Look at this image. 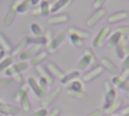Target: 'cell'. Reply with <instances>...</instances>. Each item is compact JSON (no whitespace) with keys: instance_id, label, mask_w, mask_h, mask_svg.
<instances>
[{"instance_id":"obj_20","label":"cell","mask_w":129,"mask_h":116,"mask_svg":"<svg viewBox=\"0 0 129 116\" xmlns=\"http://www.w3.org/2000/svg\"><path fill=\"white\" fill-rule=\"evenodd\" d=\"M114 88H118L122 91H127L129 90V83L127 81H125L119 75H114L110 81Z\"/></svg>"},{"instance_id":"obj_34","label":"cell","mask_w":129,"mask_h":116,"mask_svg":"<svg viewBox=\"0 0 129 116\" xmlns=\"http://www.w3.org/2000/svg\"><path fill=\"white\" fill-rule=\"evenodd\" d=\"M14 60L12 57L8 56L6 57H3V59L0 61V72L7 69L13 64Z\"/></svg>"},{"instance_id":"obj_48","label":"cell","mask_w":129,"mask_h":116,"mask_svg":"<svg viewBox=\"0 0 129 116\" xmlns=\"http://www.w3.org/2000/svg\"><path fill=\"white\" fill-rule=\"evenodd\" d=\"M42 1V0H31V2H32V4H33V6H36L39 4H40Z\"/></svg>"},{"instance_id":"obj_57","label":"cell","mask_w":129,"mask_h":116,"mask_svg":"<svg viewBox=\"0 0 129 116\" xmlns=\"http://www.w3.org/2000/svg\"><path fill=\"white\" fill-rule=\"evenodd\" d=\"M5 116H13V115H5Z\"/></svg>"},{"instance_id":"obj_47","label":"cell","mask_w":129,"mask_h":116,"mask_svg":"<svg viewBox=\"0 0 129 116\" xmlns=\"http://www.w3.org/2000/svg\"><path fill=\"white\" fill-rule=\"evenodd\" d=\"M102 114V111L99 109H94V111L89 112L88 114L85 115V116H101Z\"/></svg>"},{"instance_id":"obj_37","label":"cell","mask_w":129,"mask_h":116,"mask_svg":"<svg viewBox=\"0 0 129 116\" xmlns=\"http://www.w3.org/2000/svg\"><path fill=\"white\" fill-rule=\"evenodd\" d=\"M30 29L34 36H44L45 35L42 27L38 23H33L30 26Z\"/></svg>"},{"instance_id":"obj_21","label":"cell","mask_w":129,"mask_h":116,"mask_svg":"<svg viewBox=\"0 0 129 116\" xmlns=\"http://www.w3.org/2000/svg\"><path fill=\"white\" fill-rule=\"evenodd\" d=\"M67 32L69 35H76L77 36H79L82 38L83 39H87L90 38L91 33L89 31L79 28V27H76V26H70L67 29Z\"/></svg>"},{"instance_id":"obj_38","label":"cell","mask_w":129,"mask_h":116,"mask_svg":"<svg viewBox=\"0 0 129 116\" xmlns=\"http://www.w3.org/2000/svg\"><path fill=\"white\" fill-rule=\"evenodd\" d=\"M14 81L13 80V79L10 77L0 79V88H4L8 86H11L14 85Z\"/></svg>"},{"instance_id":"obj_14","label":"cell","mask_w":129,"mask_h":116,"mask_svg":"<svg viewBox=\"0 0 129 116\" xmlns=\"http://www.w3.org/2000/svg\"><path fill=\"white\" fill-rule=\"evenodd\" d=\"M128 18V12L125 10H121L110 14V16L107 17V23L109 24H114L125 20Z\"/></svg>"},{"instance_id":"obj_29","label":"cell","mask_w":129,"mask_h":116,"mask_svg":"<svg viewBox=\"0 0 129 116\" xmlns=\"http://www.w3.org/2000/svg\"><path fill=\"white\" fill-rule=\"evenodd\" d=\"M39 11H40V15L42 17H48L49 14L51 13V7L49 5L48 1L42 0L39 6Z\"/></svg>"},{"instance_id":"obj_51","label":"cell","mask_w":129,"mask_h":116,"mask_svg":"<svg viewBox=\"0 0 129 116\" xmlns=\"http://www.w3.org/2000/svg\"><path fill=\"white\" fill-rule=\"evenodd\" d=\"M68 1H69V5H70L75 0H68Z\"/></svg>"},{"instance_id":"obj_5","label":"cell","mask_w":129,"mask_h":116,"mask_svg":"<svg viewBox=\"0 0 129 116\" xmlns=\"http://www.w3.org/2000/svg\"><path fill=\"white\" fill-rule=\"evenodd\" d=\"M62 91V88L60 85H56L54 88H53L48 94L45 96V98L42 99V100L40 103V105L42 108H46L48 106H50L54 100L59 97Z\"/></svg>"},{"instance_id":"obj_30","label":"cell","mask_w":129,"mask_h":116,"mask_svg":"<svg viewBox=\"0 0 129 116\" xmlns=\"http://www.w3.org/2000/svg\"><path fill=\"white\" fill-rule=\"evenodd\" d=\"M27 84L29 87L32 89V91L34 92V94L38 97H39V95H40L39 85V82H37L36 79L34 77H29L27 80Z\"/></svg>"},{"instance_id":"obj_23","label":"cell","mask_w":129,"mask_h":116,"mask_svg":"<svg viewBox=\"0 0 129 116\" xmlns=\"http://www.w3.org/2000/svg\"><path fill=\"white\" fill-rule=\"evenodd\" d=\"M0 48L6 53H11L14 48L8 38L2 32H0Z\"/></svg>"},{"instance_id":"obj_3","label":"cell","mask_w":129,"mask_h":116,"mask_svg":"<svg viewBox=\"0 0 129 116\" xmlns=\"http://www.w3.org/2000/svg\"><path fill=\"white\" fill-rule=\"evenodd\" d=\"M104 99L103 103V109H107L114 101L116 100V91L115 88L109 80H105L104 83Z\"/></svg>"},{"instance_id":"obj_25","label":"cell","mask_w":129,"mask_h":116,"mask_svg":"<svg viewBox=\"0 0 129 116\" xmlns=\"http://www.w3.org/2000/svg\"><path fill=\"white\" fill-rule=\"evenodd\" d=\"M116 56L120 60H123L126 57V55L128 54V48H127V45H125L123 39L116 47Z\"/></svg>"},{"instance_id":"obj_12","label":"cell","mask_w":129,"mask_h":116,"mask_svg":"<svg viewBox=\"0 0 129 116\" xmlns=\"http://www.w3.org/2000/svg\"><path fill=\"white\" fill-rule=\"evenodd\" d=\"M42 45H37V44L32 45L31 47L24 50L19 55L20 59L23 61H26L27 60H29V59L33 58L36 54H38L42 50Z\"/></svg>"},{"instance_id":"obj_1","label":"cell","mask_w":129,"mask_h":116,"mask_svg":"<svg viewBox=\"0 0 129 116\" xmlns=\"http://www.w3.org/2000/svg\"><path fill=\"white\" fill-rule=\"evenodd\" d=\"M99 65V60L91 48L85 49L82 56L78 61V68L82 71L90 69Z\"/></svg>"},{"instance_id":"obj_59","label":"cell","mask_w":129,"mask_h":116,"mask_svg":"<svg viewBox=\"0 0 129 116\" xmlns=\"http://www.w3.org/2000/svg\"><path fill=\"white\" fill-rule=\"evenodd\" d=\"M0 97H1V94H0Z\"/></svg>"},{"instance_id":"obj_19","label":"cell","mask_w":129,"mask_h":116,"mask_svg":"<svg viewBox=\"0 0 129 116\" xmlns=\"http://www.w3.org/2000/svg\"><path fill=\"white\" fill-rule=\"evenodd\" d=\"M29 36H25L23 37L20 42L15 46L13 48L12 51H11V55L12 57H17L18 55H20L26 48V46L29 45Z\"/></svg>"},{"instance_id":"obj_35","label":"cell","mask_w":129,"mask_h":116,"mask_svg":"<svg viewBox=\"0 0 129 116\" xmlns=\"http://www.w3.org/2000/svg\"><path fill=\"white\" fill-rule=\"evenodd\" d=\"M71 43L76 48H82L85 45V39L76 35H69Z\"/></svg>"},{"instance_id":"obj_40","label":"cell","mask_w":129,"mask_h":116,"mask_svg":"<svg viewBox=\"0 0 129 116\" xmlns=\"http://www.w3.org/2000/svg\"><path fill=\"white\" fill-rule=\"evenodd\" d=\"M117 31L120 32L123 35L129 36V25H122L117 27Z\"/></svg>"},{"instance_id":"obj_24","label":"cell","mask_w":129,"mask_h":116,"mask_svg":"<svg viewBox=\"0 0 129 116\" xmlns=\"http://www.w3.org/2000/svg\"><path fill=\"white\" fill-rule=\"evenodd\" d=\"M48 56V52L46 51H40L30 60V64L33 66L39 65L43 60H45Z\"/></svg>"},{"instance_id":"obj_22","label":"cell","mask_w":129,"mask_h":116,"mask_svg":"<svg viewBox=\"0 0 129 116\" xmlns=\"http://www.w3.org/2000/svg\"><path fill=\"white\" fill-rule=\"evenodd\" d=\"M122 106H123V102L122 100H116L107 109H103L104 114L105 115H114L116 112H117L119 110H120L122 108Z\"/></svg>"},{"instance_id":"obj_49","label":"cell","mask_w":129,"mask_h":116,"mask_svg":"<svg viewBox=\"0 0 129 116\" xmlns=\"http://www.w3.org/2000/svg\"><path fill=\"white\" fill-rule=\"evenodd\" d=\"M5 51H2L1 52H0V61L3 59V57H5Z\"/></svg>"},{"instance_id":"obj_56","label":"cell","mask_w":129,"mask_h":116,"mask_svg":"<svg viewBox=\"0 0 129 116\" xmlns=\"http://www.w3.org/2000/svg\"><path fill=\"white\" fill-rule=\"evenodd\" d=\"M128 44H129V37L128 38Z\"/></svg>"},{"instance_id":"obj_45","label":"cell","mask_w":129,"mask_h":116,"mask_svg":"<svg viewBox=\"0 0 129 116\" xmlns=\"http://www.w3.org/2000/svg\"><path fill=\"white\" fill-rule=\"evenodd\" d=\"M12 77H13V80L17 83H22L23 81V79L21 73H16V74L13 75Z\"/></svg>"},{"instance_id":"obj_53","label":"cell","mask_w":129,"mask_h":116,"mask_svg":"<svg viewBox=\"0 0 129 116\" xmlns=\"http://www.w3.org/2000/svg\"><path fill=\"white\" fill-rule=\"evenodd\" d=\"M127 48H128V52H129V44L127 45Z\"/></svg>"},{"instance_id":"obj_7","label":"cell","mask_w":129,"mask_h":116,"mask_svg":"<svg viewBox=\"0 0 129 116\" xmlns=\"http://www.w3.org/2000/svg\"><path fill=\"white\" fill-rule=\"evenodd\" d=\"M106 14H107V11L104 8L98 10H95L94 12L91 14L90 17L86 20L85 22L86 26L89 28L94 26L99 23V21H101L105 17Z\"/></svg>"},{"instance_id":"obj_4","label":"cell","mask_w":129,"mask_h":116,"mask_svg":"<svg viewBox=\"0 0 129 116\" xmlns=\"http://www.w3.org/2000/svg\"><path fill=\"white\" fill-rule=\"evenodd\" d=\"M112 32V28L109 26H104L95 35L94 38L93 39L92 45L94 48H101L107 40L108 37L110 35Z\"/></svg>"},{"instance_id":"obj_27","label":"cell","mask_w":129,"mask_h":116,"mask_svg":"<svg viewBox=\"0 0 129 116\" xmlns=\"http://www.w3.org/2000/svg\"><path fill=\"white\" fill-rule=\"evenodd\" d=\"M80 75V72L78 70H73L70 72H69L68 74H65L64 77L63 78V79L60 81L62 85H67V84H70L73 81L77 79V78Z\"/></svg>"},{"instance_id":"obj_2","label":"cell","mask_w":129,"mask_h":116,"mask_svg":"<svg viewBox=\"0 0 129 116\" xmlns=\"http://www.w3.org/2000/svg\"><path fill=\"white\" fill-rule=\"evenodd\" d=\"M29 88L27 83H23L16 95V101L20 103L21 109L25 112H29L31 110V103L27 95Z\"/></svg>"},{"instance_id":"obj_33","label":"cell","mask_w":129,"mask_h":116,"mask_svg":"<svg viewBox=\"0 0 129 116\" xmlns=\"http://www.w3.org/2000/svg\"><path fill=\"white\" fill-rule=\"evenodd\" d=\"M32 6H33V4L31 2V0H25L18 5L17 8V12L18 14L26 13Z\"/></svg>"},{"instance_id":"obj_18","label":"cell","mask_w":129,"mask_h":116,"mask_svg":"<svg viewBox=\"0 0 129 116\" xmlns=\"http://www.w3.org/2000/svg\"><path fill=\"white\" fill-rule=\"evenodd\" d=\"M46 69L54 78H56L60 81H61L65 75V72L56 63L53 62H48L46 65Z\"/></svg>"},{"instance_id":"obj_16","label":"cell","mask_w":129,"mask_h":116,"mask_svg":"<svg viewBox=\"0 0 129 116\" xmlns=\"http://www.w3.org/2000/svg\"><path fill=\"white\" fill-rule=\"evenodd\" d=\"M70 16L68 14L61 13V14H54L50 16L48 18V23L51 25H59L63 24L69 21Z\"/></svg>"},{"instance_id":"obj_8","label":"cell","mask_w":129,"mask_h":116,"mask_svg":"<svg viewBox=\"0 0 129 116\" xmlns=\"http://www.w3.org/2000/svg\"><path fill=\"white\" fill-rule=\"evenodd\" d=\"M104 71L105 70L103 69V67L101 65L91 68L88 69L85 73H84V75H82V80L85 82H88V83L91 82L96 79L99 78L101 75H102Z\"/></svg>"},{"instance_id":"obj_10","label":"cell","mask_w":129,"mask_h":116,"mask_svg":"<svg viewBox=\"0 0 129 116\" xmlns=\"http://www.w3.org/2000/svg\"><path fill=\"white\" fill-rule=\"evenodd\" d=\"M66 39V33L63 32H59L55 37L52 38L47 44L48 51L50 53L54 52L65 41Z\"/></svg>"},{"instance_id":"obj_60","label":"cell","mask_w":129,"mask_h":116,"mask_svg":"<svg viewBox=\"0 0 129 116\" xmlns=\"http://www.w3.org/2000/svg\"><path fill=\"white\" fill-rule=\"evenodd\" d=\"M0 1H2V0H0Z\"/></svg>"},{"instance_id":"obj_9","label":"cell","mask_w":129,"mask_h":116,"mask_svg":"<svg viewBox=\"0 0 129 116\" xmlns=\"http://www.w3.org/2000/svg\"><path fill=\"white\" fill-rule=\"evenodd\" d=\"M101 66L103 67L104 70H106L107 72H109L112 75H117L119 72V67L110 59L108 57H102L99 62Z\"/></svg>"},{"instance_id":"obj_6","label":"cell","mask_w":129,"mask_h":116,"mask_svg":"<svg viewBox=\"0 0 129 116\" xmlns=\"http://www.w3.org/2000/svg\"><path fill=\"white\" fill-rule=\"evenodd\" d=\"M23 1L25 0H13V2H11V5L9 8V10L8 11V13L6 14L5 19H4V25L6 26H10L11 25H12V23H14L15 17L17 16V8L18 7V5L22 3Z\"/></svg>"},{"instance_id":"obj_15","label":"cell","mask_w":129,"mask_h":116,"mask_svg":"<svg viewBox=\"0 0 129 116\" xmlns=\"http://www.w3.org/2000/svg\"><path fill=\"white\" fill-rule=\"evenodd\" d=\"M123 38H124V35L120 32L116 30L113 33L110 34V35L108 37L106 42V45L108 48L113 49L116 48L122 42Z\"/></svg>"},{"instance_id":"obj_39","label":"cell","mask_w":129,"mask_h":116,"mask_svg":"<svg viewBox=\"0 0 129 116\" xmlns=\"http://www.w3.org/2000/svg\"><path fill=\"white\" fill-rule=\"evenodd\" d=\"M108 0H94L92 2V7L94 10L101 9L107 3Z\"/></svg>"},{"instance_id":"obj_46","label":"cell","mask_w":129,"mask_h":116,"mask_svg":"<svg viewBox=\"0 0 129 116\" xmlns=\"http://www.w3.org/2000/svg\"><path fill=\"white\" fill-rule=\"evenodd\" d=\"M120 114L122 116H129V104L120 109Z\"/></svg>"},{"instance_id":"obj_44","label":"cell","mask_w":129,"mask_h":116,"mask_svg":"<svg viewBox=\"0 0 129 116\" xmlns=\"http://www.w3.org/2000/svg\"><path fill=\"white\" fill-rule=\"evenodd\" d=\"M61 114V110L58 107H55L51 110V112L48 114V116H60Z\"/></svg>"},{"instance_id":"obj_43","label":"cell","mask_w":129,"mask_h":116,"mask_svg":"<svg viewBox=\"0 0 129 116\" xmlns=\"http://www.w3.org/2000/svg\"><path fill=\"white\" fill-rule=\"evenodd\" d=\"M127 68H129V54H127L126 57L122 60V64H121L122 70L125 69H127Z\"/></svg>"},{"instance_id":"obj_54","label":"cell","mask_w":129,"mask_h":116,"mask_svg":"<svg viewBox=\"0 0 129 116\" xmlns=\"http://www.w3.org/2000/svg\"><path fill=\"white\" fill-rule=\"evenodd\" d=\"M0 116H5V115H2V114H0Z\"/></svg>"},{"instance_id":"obj_32","label":"cell","mask_w":129,"mask_h":116,"mask_svg":"<svg viewBox=\"0 0 129 116\" xmlns=\"http://www.w3.org/2000/svg\"><path fill=\"white\" fill-rule=\"evenodd\" d=\"M39 90H40V95H39V98L43 99L45 97V96L48 94V85L46 82L45 79L40 78L39 82Z\"/></svg>"},{"instance_id":"obj_36","label":"cell","mask_w":129,"mask_h":116,"mask_svg":"<svg viewBox=\"0 0 129 116\" xmlns=\"http://www.w3.org/2000/svg\"><path fill=\"white\" fill-rule=\"evenodd\" d=\"M69 88L73 91H85L84 85H83L82 82H81L80 80H78V79L73 81L70 83Z\"/></svg>"},{"instance_id":"obj_42","label":"cell","mask_w":129,"mask_h":116,"mask_svg":"<svg viewBox=\"0 0 129 116\" xmlns=\"http://www.w3.org/2000/svg\"><path fill=\"white\" fill-rule=\"evenodd\" d=\"M119 76L120 78H122V79H124L125 81H128L129 80V68L122 69V72H120V74L119 75Z\"/></svg>"},{"instance_id":"obj_11","label":"cell","mask_w":129,"mask_h":116,"mask_svg":"<svg viewBox=\"0 0 129 116\" xmlns=\"http://www.w3.org/2000/svg\"><path fill=\"white\" fill-rule=\"evenodd\" d=\"M29 63L26 61H22L18 63L11 65L5 71V74L7 76H12L16 73H21L29 69Z\"/></svg>"},{"instance_id":"obj_13","label":"cell","mask_w":129,"mask_h":116,"mask_svg":"<svg viewBox=\"0 0 129 116\" xmlns=\"http://www.w3.org/2000/svg\"><path fill=\"white\" fill-rule=\"evenodd\" d=\"M21 109L17 106L8 104L0 101V114L3 115H17L20 113Z\"/></svg>"},{"instance_id":"obj_41","label":"cell","mask_w":129,"mask_h":116,"mask_svg":"<svg viewBox=\"0 0 129 116\" xmlns=\"http://www.w3.org/2000/svg\"><path fill=\"white\" fill-rule=\"evenodd\" d=\"M48 114V111L46 108H42L36 112H35L33 114L30 116H47Z\"/></svg>"},{"instance_id":"obj_31","label":"cell","mask_w":129,"mask_h":116,"mask_svg":"<svg viewBox=\"0 0 129 116\" xmlns=\"http://www.w3.org/2000/svg\"><path fill=\"white\" fill-rule=\"evenodd\" d=\"M48 42L47 38L45 35L44 36H30L29 37V43L34 45V44H37V45H47Z\"/></svg>"},{"instance_id":"obj_17","label":"cell","mask_w":129,"mask_h":116,"mask_svg":"<svg viewBox=\"0 0 129 116\" xmlns=\"http://www.w3.org/2000/svg\"><path fill=\"white\" fill-rule=\"evenodd\" d=\"M36 70L41 78L46 80L48 86H51L54 84L55 79L52 76V75L48 72V70L46 69V67H44L43 66L39 64V65L36 66Z\"/></svg>"},{"instance_id":"obj_52","label":"cell","mask_w":129,"mask_h":116,"mask_svg":"<svg viewBox=\"0 0 129 116\" xmlns=\"http://www.w3.org/2000/svg\"><path fill=\"white\" fill-rule=\"evenodd\" d=\"M105 116H122L121 115H105Z\"/></svg>"},{"instance_id":"obj_28","label":"cell","mask_w":129,"mask_h":116,"mask_svg":"<svg viewBox=\"0 0 129 116\" xmlns=\"http://www.w3.org/2000/svg\"><path fill=\"white\" fill-rule=\"evenodd\" d=\"M67 93L68 96H70V97L76 99V100H85L88 98L87 94L85 91H73V90L68 88L67 91Z\"/></svg>"},{"instance_id":"obj_58","label":"cell","mask_w":129,"mask_h":116,"mask_svg":"<svg viewBox=\"0 0 129 116\" xmlns=\"http://www.w3.org/2000/svg\"><path fill=\"white\" fill-rule=\"evenodd\" d=\"M45 1H48V2H49V0H45Z\"/></svg>"},{"instance_id":"obj_55","label":"cell","mask_w":129,"mask_h":116,"mask_svg":"<svg viewBox=\"0 0 129 116\" xmlns=\"http://www.w3.org/2000/svg\"><path fill=\"white\" fill-rule=\"evenodd\" d=\"M2 51V49H1V48H0V52H1Z\"/></svg>"},{"instance_id":"obj_50","label":"cell","mask_w":129,"mask_h":116,"mask_svg":"<svg viewBox=\"0 0 129 116\" xmlns=\"http://www.w3.org/2000/svg\"><path fill=\"white\" fill-rule=\"evenodd\" d=\"M126 97H127L128 99H129V90L126 91Z\"/></svg>"},{"instance_id":"obj_26","label":"cell","mask_w":129,"mask_h":116,"mask_svg":"<svg viewBox=\"0 0 129 116\" xmlns=\"http://www.w3.org/2000/svg\"><path fill=\"white\" fill-rule=\"evenodd\" d=\"M69 6L68 0H57L51 6V14H57L61 9L63 8Z\"/></svg>"}]
</instances>
